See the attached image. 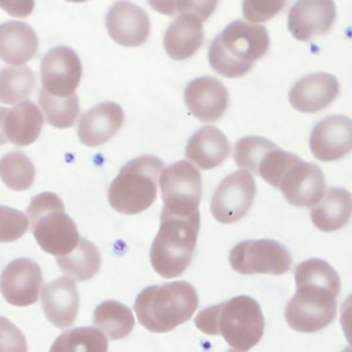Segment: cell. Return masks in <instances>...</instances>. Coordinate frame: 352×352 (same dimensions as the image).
I'll use <instances>...</instances> for the list:
<instances>
[{"label": "cell", "mask_w": 352, "mask_h": 352, "mask_svg": "<svg viewBox=\"0 0 352 352\" xmlns=\"http://www.w3.org/2000/svg\"><path fill=\"white\" fill-rule=\"evenodd\" d=\"M184 103L190 113L202 122L217 121L228 106V92L224 84L213 77H198L184 89Z\"/></svg>", "instance_id": "obj_18"}, {"label": "cell", "mask_w": 352, "mask_h": 352, "mask_svg": "<svg viewBox=\"0 0 352 352\" xmlns=\"http://www.w3.org/2000/svg\"><path fill=\"white\" fill-rule=\"evenodd\" d=\"M7 113H8V109L0 106V146L7 143V136H6V131H4V121H6Z\"/></svg>", "instance_id": "obj_39"}, {"label": "cell", "mask_w": 352, "mask_h": 352, "mask_svg": "<svg viewBox=\"0 0 352 352\" xmlns=\"http://www.w3.org/2000/svg\"><path fill=\"white\" fill-rule=\"evenodd\" d=\"M298 160L296 154L280 150L261 136H245L234 148V161L241 169L250 170L276 188L286 169Z\"/></svg>", "instance_id": "obj_8"}, {"label": "cell", "mask_w": 352, "mask_h": 352, "mask_svg": "<svg viewBox=\"0 0 352 352\" xmlns=\"http://www.w3.org/2000/svg\"><path fill=\"white\" fill-rule=\"evenodd\" d=\"M43 287L40 265L26 257L12 260L0 276V292L4 300L14 307L34 304Z\"/></svg>", "instance_id": "obj_13"}, {"label": "cell", "mask_w": 352, "mask_h": 352, "mask_svg": "<svg viewBox=\"0 0 352 352\" xmlns=\"http://www.w3.org/2000/svg\"><path fill=\"white\" fill-rule=\"evenodd\" d=\"M231 147L226 135L216 126H202L188 139L186 157L199 169H212L220 165L228 155Z\"/></svg>", "instance_id": "obj_23"}, {"label": "cell", "mask_w": 352, "mask_h": 352, "mask_svg": "<svg viewBox=\"0 0 352 352\" xmlns=\"http://www.w3.org/2000/svg\"><path fill=\"white\" fill-rule=\"evenodd\" d=\"M336 21V4L331 0H301L293 4L287 16L292 36L309 41L326 34Z\"/></svg>", "instance_id": "obj_16"}, {"label": "cell", "mask_w": 352, "mask_h": 352, "mask_svg": "<svg viewBox=\"0 0 352 352\" xmlns=\"http://www.w3.org/2000/svg\"><path fill=\"white\" fill-rule=\"evenodd\" d=\"M148 4L165 15L177 16L182 14H195L205 21L217 6V1H150Z\"/></svg>", "instance_id": "obj_35"}, {"label": "cell", "mask_w": 352, "mask_h": 352, "mask_svg": "<svg viewBox=\"0 0 352 352\" xmlns=\"http://www.w3.org/2000/svg\"><path fill=\"white\" fill-rule=\"evenodd\" d=\"M164 164L154 155H142L126 162L111 182L107 198L110 206L122 214H138L157 198Z\"/></svg>", "instance_id": "obj_5"}, {"label": "cell", "mask_w": 352, "mask_h": 352, "mask_svg": "<svg viewBox=\"0 0 352 352\" xmlns=\"http://www.w3.org/2000/svg\"><path fill=\"white\" fill-rule=\"evenodd\" d=\"M227 352H241V351H235V349H230V351H227Z\"/></svg>", "instance_id": "obj_40"}, {"label": "cell", "mask_w": 352, "mask_h": 352, "mask_svg": "<svg viewBox=\"0 0 352 352\" xmlns=\"http://www.w3.org/2000/svg\"><path fill=\"white\" fill-rule=\"evenodd\" d=\"M44 124L41 110L36 103L26 99L8 109L4 121L7 140L15 146H29L40 136Z\"/></svg>", "instance_id": "obj_25"}, {"label": "cell", "mask_w": 352, "mask_h": 352, "mask_svg": "<svg viewBox=\"0 0 352 352\" xmlns=\"http://www.w3.org/2000/svg\"><path fill=\"white\" fill-rule=\"evenodd\" d=\"M268 48L270 36L265 26L236 19L214 37L208 50V59L216 73L235 78L246 74Z\"/></svg>", "instance_id": "obj_2"}, {"label": "cell", "mask_w": 352, "mask_h": 352, "mask_svg": "<svg viewBox=\"0 0 352 352\" xmlns=\"http://www.w3.org/2000/svg\"><path fill=\"white\" fill-rule=\"evenodd\" d=\"M95 327L104 333L110 340H121L131 334L135 326V318L132 311L116 301V300H106L100 302L92 316Z\"/></svg>", "instance_id": "obj_28"}, {"label": "cell", "mask_w": 352, "mask_h": 352, "mask_svg": "<svg viewBox=\"0 0 352 352\" xmlns=\"http://www.w3.org/2000/svg\"><path fill=\"white\" fill-rule=\"evenodd\" d=\"M34 3L32 1H28V3H0V7H3L10 15H14V16H26L32 12V8H33Z\"/></svg>", "instance_id": "obj_38"}, {"label": "cell", "mask_w": 352, "mask_h": 352, "mask_svg": "<svg viewBox=\"0 0 352 352\" xmlns=\"http://www.w3.org/2000/svg\"><path fill=\"white\" fill-rule=\"evenodd\" d=\"M160 188L164 209L177 216L198 212L202 183L198 169L187 161H177L162 170Z\"/></svg>", "instance_id": "obj_9"}, {"label": "cell", "mask_w": 352, "mask_h": 352, "mask_svg": "<svg viewBox=\"0 0 352 352\" xmlns=\"http://www.w3.org/2000/svg\"><path fill=\"white\" fill-rule=\"evenodd\" d=\"M29 228L25 213L11 206L0 205V243L19 239Z\"/></svg>", "instance_id": "obj_34"}, {"label": "cell", "mask_w": 352, "mask_h": 352, "mask_svg": "<svg viewBox=\"0 0 352 352\" xmlns=\"http://www.w3.org/2000/svg\"><path fill=\"white\" fill-rule=\"evenodd\" d=\"M194 322L202 333L221 336L230 346L241 352L253 348L264 334L261 308L253 297L245 294L206 307Z\"/></svg>", "instance_id": "obj_1"}, {"label": "cell", "mask_w": 352, "mask_h": 352, "mask_svg": "<svg viewBox=\"0 0 352 352\" xmlns=\"http://www.w3.org/2000/svg\"><path fill=\"white\" fill-rule=\"evenodd\" d=\"M26 217L36 242L45 253L59 257L77 246V226L65 212V205L56 194L45 191L33 197Z\"/></svg>", "instance_id": "obj_6"}, {"label": "cell", "mask_w": 352, "mask_h": 352, "mask_svg": "<svg viewBox=\"0 0 352 352\" xmlns=\"http://www.w3.org/2000/svg\"><path fill=\"white\" fill-rule=\"evenodd\" d=\"M309 148L319 161H336L345 157L352 148L351 118L334 114L319 121L311 132Z\"/></svg>", "instance_id": "obj_15"}, {"label": "cell", "mask_w": 352, "mask_h": 352, "mask_svg": "<svg viewBox=\"0 0 352 352\" xmlns=\"http://www.w3.org/2000/svg\"><path fill=\"white\" fill-rule=\"evenodd\" d=\"M278 188L294 206H315L326 188L324 175L316 164L304 162L300 158L286 169Z\"/></svg>", "instance_id": "obj_14"}, {"label": "cell", "mask_w": 352, "mask_h": 352, "mask_svg": "<svg viewBox=\"0 0 352 352\" xmlns=\"http://www.w3.org/2000/svg\"><path fill=\"white\" fill-rule=\"evenodd\" d=\"M198 308V294L186 280L143 289L133 304L139 323L151 333H166L187 322Z\"/></svg>", "instance_id": "obj_3"}, {"label": "cell", "mask_w": 352, "mask_h": 352, "mask_svg": "<svg viewBox=\"0 0 352 352\" xmlns=\"http://www.w3.org/2000/svg\"><path fill=\"white\" fill-rule=\"evenodd\" d=\"M56 264L66 278L73 282H85L98 274L100 268V254L91 241L80 238L74 250L56 257Z\"/></svg>", "instance_id": "obj_27"}, {"label": "cell", "mask_w": 352, "mask_h": 352, "mask_svg": "<svg viewBox=\"0 0 352 352\" xmlns=\"http://www.w3.org/2000/svg\"><path fill=\"white\" fill-rule=\"evenodd\" d=\"M50 352H107V340L95 327H74L58 336Z\"/></svg>", "instance_id": "obj_29"}, {"label": "cell", "mask_w": 352, "mask_h": 352, "mask_svg": "<svg viewBox=\"0 0 352 352\" xmlns=\"http://www.w3.org/2000/svg\"><path fill=\"white\" fill-rule=\"evenodd\" d=\"M296 285H314L331 290L336 296L340 294L341 282L336 270L324 260L309 258L297 265L294 270Z\"/></svg>", "instance_id": "obj_33"}, {"label": "cell", "mask_w": 352, "mask_h": 352, "mask_svg": "<svg viewBox=\"0 0 352 352\" xmlns=\"http://www.w3.org/2000/svg\"><path fill=\"white\" fill-rule=\"evenodd\" d=\"M124 122V111L118 103L103 102L87 110L77 125L80 142L96 147L110 140Z\"/></svg>", "instance_id": "obj_20"}, {"label": "cell", "mask_w": 352, "mask_h": 352, "mask_svg": "<svg viewBox=\"0 0 352 352\" xmlns=\"http://www.w3.org/2000/svg\"><path fill=\"white\" fill-rule=\"evenodd\" d=\"M231 268L242 275H282L290 270L289 250L274 239H249L236 243L230 252Z\"/></svg>", "instance_id": "obj_10"}, {"label": "cell", "mask_w": 352, "mask_h": 352, "mask_svg": "<svg viewBox=\"0 0 352 352\" xmlns=\"http://www.w3.org/2000/svg\"><path fill=\"white\" fill-rule=\"evenodd\" d=\"M297 290L285 308L287 324L301 333H315L329 326L336 318V294L320 286L296 285Z\"/></svg>", "instance_id": "obj_7"}, {"label": "cell", "mask_w": 352, "mask_h": 352, "mask_svg": "<svg viewBox=\"0 0 352 352\" xmlns=\"http://www.w3.org/2000/svg\"><path fill=\"white\" fill-rule=\"evenodd\" d=\"M351 209V192L342 187H330L312 208L311 220L320 231H336L348 223Z\"/></svg>", "instance_id": "obj_26"}, {"label": "cell", "mask_w": 352, "mask_h": 352, "mask_svg": "<svg viewBox=\"0 0 352 352\" xmlns=\"http://www.w3.org/2000/svg\"><path fill=\"white\" fill-rule=\"evenodd\" d=\"M340 82L330 73H311L298 80L289 92L290 104L301 113H316L338 95Z\"/></svg>", "instance_id": "obj_19"}, {"label": "cell", "mask_w": 352, "mask_h": 352, "mask_svg": "<svg viewBox=\"0 0 352 352\" xmlns=\"http://www.w3.org/2000/svg\"><path fill=\"white\" fill-rule=\"evenodd\" d=\"M38 103L45 116V121L55 128H70L80 113L77 95L56 98L47 94L43 88L38 92Z\"/></svg>", "instance_id": "obj_32"}, {"label": "cell", "mask_w": 352, "mask_h": 352, "mask_svg": "<svg viewBox=\"0 0 352 352\" xmlns=\"http://www.w3.org/2000/svg\"><path fill=\"white\" fill-rule=\"evenodd\" d=\"M36 176L33 162L19 151H10L0 158V179L14 191H25L32 187Z\"/></svg>", "instance_id": "obj_31"}, {"label": "cell", "mask_w": 352, "mask_h": 352, "mask_svg": "<svg viewBox=\"0 0 352 352\" xmlns=\"http://www.w3.org/2000/svg\"><path fill=\"white\" fill-rule=\"evenodd\" d=\"M256 195V182L248 170L239 169L221 180L212 202V216L224 224L241 220L250 209Z\"/></svg>", "instance_id": "obj_11"}, {"label": "cell", "mask_w": 352, "mask_h": 352, "mask_svg": "<svg viewBox=\"0 0 352 352\" xmlns=\"http://www.w3.org/2000/svg\"><path fill=\"white\" fill-rule=\"evenodd\" d=\"M81 62L74 50L59 45L50 50L40 65L43 89L56 98L74 95L81 80Z\"/></svg>", "instance_id": "obj_12"}, {"label": "cell", "mask_w": 352, "mask_h": 352, "mask_svg": "<svg viewBox=\"0 0 352 352\" xmlns=\"http://www.w3.org/2000/svg\"><path fill=\"white\" fill-rule=\"evenodd\" d=\"M110 37L122 47H138L150 34V18L139 6L129 1L114 3L106 15Z\"/></svg>", "instance_id": "obj_17"}, {"label": "cell", "mask_w": 352, "mask_h": 352, "mask_svg": "<svg viewBox=\"0 0 352 352\" xmlns=\"http://www.w3.org/2000/svg\"><path fill=\"white\" fill-rule=\"evenodd\" d=\"M285 1L271 0V1H256V0H246L242 3V14L243 18L249 22H264L271 16L276 15L283 7Z\"/></svg>", "instance_id": "obj_37"}, {"label": "cell", "mask_w": 352, "mask_h": 352, "mask_svg": "<svg viewBox=\"0 0 352 352\" xmlns=\"http://www.w3.org/2000/svg\"><path fill=\"white\" fill-rule=\"evenodd\" d=\"M34 73L28 66H7L0 72V102L18 104L29 98L34 88Z\"/></svg>", "instance_id": "obj_30"}, {"label": "cell", "mask_w": 352, "mask_h": 352, "mask_svg": "<svg viewBox=\"0 0 352 352\" xmlns=\"http://www.w3.org/2000/svg\"><path fill=\"white\" fill-rule=\"evenodd\" d=\"M202 19L195 14H182L168 26L164 34V48L175 60L192 56L204 43Z\"/></svg>", "instance_id": "obj_22"}, {"label": "cell", "mask_w": 352, "mask_h": 352, "mask_svg": "<svg viewBox=\"0 0 352 352\" xmlns=\"http://www.w3.org/2000/svg\"><path fill=\"white\" fill-rule=\"evenodd\" d=\"M41 308L45 318L58 329H66L76 320L80 297L76 283L66 278H58L44 286L41 293Z\"/></svg>", "instance_id": "obj_21"}, {"label": "cell", "mask_w": 352, "mask_h": 352, "mask_svg": "<svg viewBox=\"0 0 352 352\" xmlns=\"http://www.w3.org/2000/svg\"><path fill=\"white\" fill-rule=\"evenodd\" d=\"M38 38L26 22L7 21L0 23V59L12 65L23 66L37 52Z\"/></svg>", "instance_id": "obj_24"}, {"label": "cell", "mask_w": 352, "mask_h": 352, "mask_svg": "<svg viewBox=\"0 0 352 352\" xmlns=\"http://www.w3.org/2000/svg\"><path fill=\"white\" fill-rule=\"evenodd\" d=\"M0 352H28L23 333L6 316H0Z\"/></svg>", "instance_id": "obj_36"}, {"label": "cell", "mask_w": 352, "mask_h": 352, "mask_svg": "<svg viewBox=\"0 0 352 352\" xmlns=\"http://www.w3.org/2000/svg\"><path fill=\"white\" fill-rule=\"evenodd\" d=\"M199 231V212L177 216L162 208L160 230L150 248L154 271L166 279L182 275L191 263Z\"/></svg>", "instance_id": "obj_4"}]
</instances>
